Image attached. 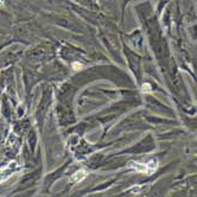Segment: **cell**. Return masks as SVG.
Instances as JSON below:
<instances>
[{"instance_id": "obj_3", "label": "cell", "mask_w": 197, "mask_h": 197, "mask_svg": "<svg viewBox=\"0 0 197 197\" xmlns=\"http://www.w3.org/2000/svg\"><path fill=\"white\" fill-rule=\"evenodd\" d=\"M141 90H143V93H151L152 89H151V86L148 83H144L143 87H141Z\"/></svg>"}, {"instance_id": "obj_2", "label": "cell", "mask_w": 197, "mask_h": 197, "mask_svg": "<svg viewBox=\"0 0 197 197\" xmlns=\"http://www.w3.org/2000/svg\"><path fill=\"white\" fill-rule=\"evenodd\" d=\"M87 177V171H84V170H80V171H77L76 173H74L73 174V177H71V181L73 182H80V181H82L83 178H86Z\"/></svg>"}, {"instance_id": "obj_4", "label": "cell", "mask_w": 197, "mask_h": 197, "mask_svg": "<svg viewBox=\"0 0 197 197\" xmlns=\"http://www.w3.org/2000/svg\"><path fill=\"white\" fill-rule=\"evenodd\" d=\"M73 67H74L75 70H79V69H81V64H79V63H74Z\"/></svg>"}, {"instance_id": "obj_1", "label": "cell", "mask_w": 197, "mask_h": 197, "mask_svg": "<svg viewBox=\"0 0 197 197\" xmlns=\"http://www.w3.org/2000/svg\"><path fill=\"white\" fill-rule=\"evenodd\" d=\"M129 166L132 169H134L135 171H138V172L150 174V173H153L157 170V161L156 160H151L147 164H141V163L132 161V163H129Z\"/></svg>"}]
</instances>
